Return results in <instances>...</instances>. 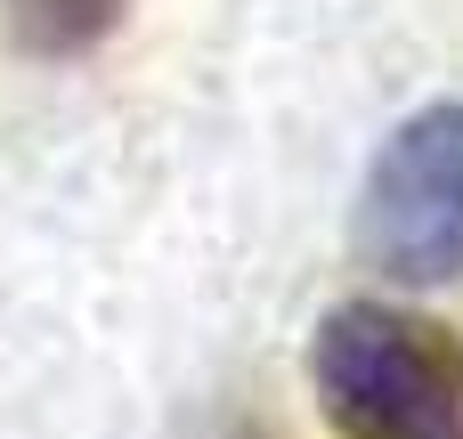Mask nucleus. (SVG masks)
I'll list each match as a JSON object with an SVG mask.
<instances>
[{"mask_svg":"<svg viewBox=\"0 0 463 439\" xmlns=\"http://www.w3.org/2000/svg\"><path fill=\"white\" fill-rule=\"evenodd\" d=\"M309 383L334 439H463V342L439 318L342 301L317 326Z\"/></svg>","mask_w":463,"mask_h":439,"instance_id":"f257e3e1","label":"nucleus"},{"mask_svg":"<svg viewBox=\"0 0 463 439\" xmlns=\"http://www.w3.org/2000/svg\"><path fill=\"white\" fill-rule=\"evenodd\" d=\"M350 244L383 285H456L463 277V106L439 98L407 114L358 187Z\"/></svg>","mask_w":463,"mask_h":439,"instance_id":"f03ea898","label":"nucleus"},{"mask_svg":"<svg viewBox=\"0 0 463 439\" xmlns=\"http://www.w3.org/2000/svg\"><path fill=\"white\" fill-rule=\"evenodd\" d=\"M122 16H130V0H0V24L24 57H81Z\"/></svg>","mask_w":463,"mask_h":439,"instance_id":"7ed1b4c3","label":"nucleus"}]
</instances>
